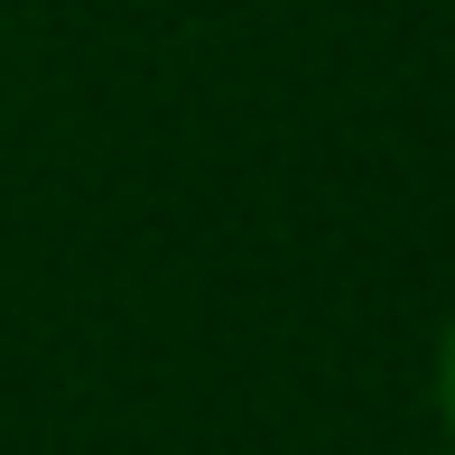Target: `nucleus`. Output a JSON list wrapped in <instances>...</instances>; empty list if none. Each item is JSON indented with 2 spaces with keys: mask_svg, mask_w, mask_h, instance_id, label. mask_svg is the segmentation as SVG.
Returning <instances> with one entry per match:
<instances>
[{
  "mask_svg": "<svg viewBox=\"0 0 455 455\" xmlns=\"http://www.w3.org/2000/svg\"><path fill=\"white\" fill-rule=\"evenodd\" d=\"M437 409H446V427H455V335H446V354H437Z\"/></svg>",
  "mask_w": 455,
  "mask_h": 455,
  "instance_id": "1",
  "label": "nucleus"
}]
</instances>
